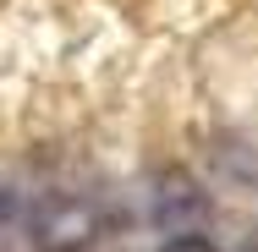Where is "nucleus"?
<instances>
[{
  "label": "nucleus",
  "mask_w": 258,
  "mask_h": 252,
  "mask_svg": "<svg viewBox=\"0 0 258 252\" xmlns=\"http://www.w3.org/2000/svg\"><path fill=\"white\" fill-rule=\"evenodd\" d=\"M159 252H214V247L198 241V236H181V241H170V247H159Z\"/></svg>",
  "instance_id": "nucleus-1"
}]
</instances>
